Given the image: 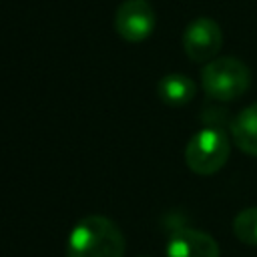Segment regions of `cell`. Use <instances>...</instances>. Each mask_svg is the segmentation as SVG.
<instances>
[{"mask_svg":"<svg viewBox=\"0 0 257 257\" xmlns=\"http://www.w3.org/2000/svg\"><path fill=\"white\" fill-rule=\"evenodd\" d=\"M251 84V70L233 56H219L207 62L201 70V86L207 96L215 100H237Z\"/></svg>","mask_w":257,"mask_h":257,"instance_id":"obj_2","label":"cell"},{"mask_svg":"<svg viewBox=\"0 0 257 257\" xmlns=\"http://www.w3.org/2000/svg\"><path fill=\"white\" fill-rule=\"evenodd\" d=\"M221 46L223 32L213 18L201 16L187 24L183 32V48L193 62H211L221 50Z\"/></svg>","mask_w":257,"mask_h":257,"instance_id":"obj_5","label":"cell"},{"mask_svg":"<svg viewBox=\"0 0 257 257\" xmlns=\"http://www.w3.org/2000/svg\"><path fill=\"white\" fill-rule=\"evenodd\" d=\"M157 24L155 8L149 0H124L114 12V30L126 42L147 40Z\"/></svg>","mask_w":257,"mask_h":257,"instance_id":"obj_4","label":"cell"},{"mask_svg":"<svg viewBox=\"0 0 257 257\" xmlns=\"http://www.w3.org/2000/svg\"><path fill=\"white\" fill-rule=\"evenodd\" d=\"M231 153V145L227 135L217 126L201 128L191 137L185 147V163L187 167L201 177L215 175L227 163Z\"/></svg>","mask_w":257,"mask_h":257,"instance_id":"obj_3","label":"cell"},{"mask_svg":"<svg viewBox=\"0 0 257 257\" xmlns=\"http://www.w3.org/2000/svg\"><path fill=\"white\" fill-rule=\"evenodd\" d=\"M195 92H197V84L189 76L179 74V72L163 76L157 84L159 98L169 106H183L191 102L195 98Z\"/></svg>","mask_w":257,"mask_h":257,"instance_id":"obj_7","label":"cell"},{"mask_svg":"<svg viewBox=\"0 0 257 257\" xmlns=\"http://www.w3.org/2000/svg\"><path fill=\"white\" fill-rule=\"evenodd\" d=\"M167 257H219L217 241L199 229L181 227L167 241Z\"/></svg>","mask_w":257,"mask_h":257,"instance_id":"obj_6","label":"cell"},{"mask_svg":"<svg viewBox=\"0 0 257 257\" xmlns=\"http://www.w3.org/2000/svg\"><path fill=\"white\" fill-rule=\"evenodd\" d=\"M231 135L243 153L257 157V102L243 108L231 120Z\"/></svg>","mask_w":257,"mask_h":257,"instance_id":"obj_8","label":"cell"},{"mask_svg":"<svg viewBox=\"0 0 257 257\" xmlns=\"http://www.w3.org/2000/svg\"><path fill=\"white\" fill-rule=\"evenodd\" d=\"M124 235L114 221L102 215L82 217L70 231L68 257H124Z\"/></svg>","mask_w":257,"mask_h":257,"instance_id":"obj_1","label":"cell"},{"mask_svg":"<svg viewBox=\"0 0 257 257\" xmlns=\"http://www.w3.org/2000/svg\"><path fill=\"white\" fill-rule=\"evenodd\" d=\"M233 233L245 245H257V207H247L233 219Z\"/></svg>","mask_w":257,"mask_h":257,"instance_id":"obj_9","label":"cell"}]
</instances>
